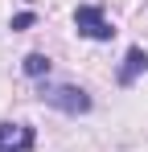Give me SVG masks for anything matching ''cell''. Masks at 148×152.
Wrapping results in <instances>:
<instances>
[{"instance_id":"cell-1","label":"cell","mask_w":148,"mask_h":152,"mask_svg":"<svg viewBox=\"0 0 148 152\" xmlns=\"http://www.w3.org/2000/svg\"><path fill=\"white\" fill-rule=\"evenodd\" d=\"M74 29H78L82 37H91V41H111V37H115L111 21L103 17V8H95V4H78V8H74Z\"/></svg>"},{"instance_id":"cell-2","label":"cell","mask_w":148,"mask_h":152,"mask_svg":"<svg viewBox=\"0 0 148 152\" xmlns=\"http://www.w3.org/2000/svg\"><path fill=\"white\" fill-rule=\"evenodd\" d=\"M41 99H45L49 107H58V111H66V115L91 111V95H86L82 86H41Z\"/></svg>"},{"instance_id":"cell-3","label":"cell","mask_w":148,"mask_h":152,"mask_svg":"<svg viewBox=\"0 0 148 152\" xmlns=\"http://www.w3.org/2000/svg\"><path fill=\"white\" fill-rule=\"evenodd\" d=\"M29 148H33V127L0 124V152H29Z\"/></svg>"},{"instance_id":"cell-4","label":"cell","mask_w":148,"mask_h":152,"mask_svg":"<svg viewBox=\"0 0 148 152\" xmlns=\"http://www.w3.org/2000/svg\"><path fill=\"white\" fill-rule=\"evenodd\" d=\"M144 70H148V53L140 45H132V50L123 53V66H119V86H132Z\"/></svg>"},{"instance_id":"cell-5","label":"cell","mask_w":148,"mask_h":152,"mask_svg":"<svg viewBox=\"0 0 148 152\" xmlns=\"http://www.w3.org/2000/svg\"><path fill=\"white\" fill-rule=\"evenodd\" d=\"M21 70H25L29 78H45V74H49V58H45V53H29V58L21 62Z\"/></svg>"},{"instance_id":"cell-6","label":"cell","mask_w":148,"mask_h":152,"mask_svg":"<svg viewBox=\"0 0 148 152\" xmlns=\"http://www.w3.org/2000/svg\"><path fill=\"white\" fill-rule=\"evenodd\" d=\"M33 21H37L33 12H21V17H12V29H29V25H33Z\"/></svg>"}]
</instances>
